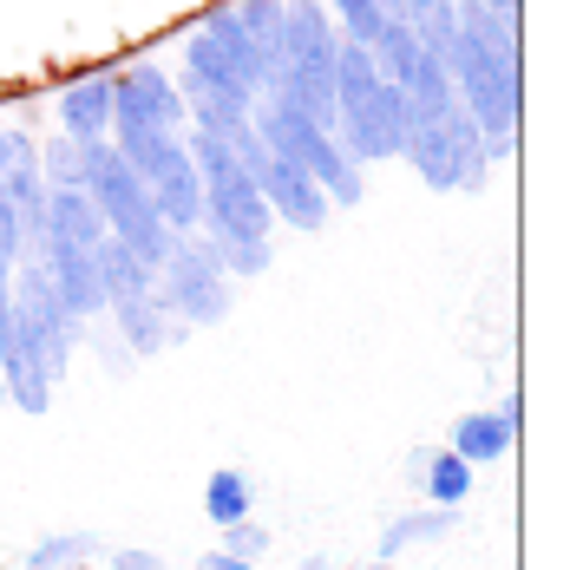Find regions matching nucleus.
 Returning <instances> with one entry per match:
<instances>
[{
  "label": "nucleus",
  "mask_w": 570,
  "mask_h": 570,
  "mask_svg": "<svg viewBox=\"0 0 570 570\" xmlns=\"http://www.w3.org/2000/svg\"><path fill=\"white\" fill-rule=\"evenodd\" d=\"M453 99L459 112L479 125L485 138V158H512L518 151V125H524V53H499V47H472L453 40Z\"/></svg>",
  "instance_id": "nucleus-1"
},
{
  "label": "nucleus",
  "mask_w": 570,
  "mask_h": 570,
  "mask_svg": "<svg viewBox=\"0 0 570 570\" xmlns=\"http://www.w3.org/2000/svg\"><path fill=\"white\" fill-rule=\"evenodd\" d=\"M249 131H256L276 158H288V165H302V171L315 177V184H322V197H328V210H354V204H361V190H367L361 165H354L342 145H335V131L308 125V118L295 112L288 99H256Z\"/></svg>",
  "instance_id": "nucleus-2"
},
{
  "label": "nucleus",
  "mask_w": 570,
  "mask_h": 570,
  "mask_svg": "<svg viewBox=\"0 0 570 570\" xmlns=\"http://www.w3.org/2000/svg\"><path fill=\"white\" fill-rule=\"evenodd\" d=\"M400 158L413 165V177L426 184V190H440V197H479L485 184H492V158H485V138H479V125L446 106L440 118H406V138H400Z\"/></svg>",
  "instance_id": "nucleus-3"
},
{
  "label": "nucleus",
  "mask_w": 570,
  "mask_h": 570,
  "mask_svg": "<svg viewBox=\"0 0 570 570\" xmlns=\"http://www.w3.org/2000/svg\"><path fill=\"white\" fill-rule=\"evenodd\" d=\"M158 302L171 308L190 335H197V328H224L229 322L236 283L224 276V263H217V249H210L204 229L171 243V256H165V269H158Z\"/></svg>",
  "instance_id": "nucleus-4"
},
{
  "label": "nucleus",
  "mask_w": 570,
  "mask_h": 570,
  "mask_svg": "<svg viewBox=\"0 0 570 570\" xmlns=\"http://www.w3.org/2000/svg\"><path fill=\"white\" fill-rule=\"evenodd\" d=\"M177 72H190V79H204V86H236V92H256V99H263V59H256L249 33L236 27L229 7H210V13L184 33Z\"/></svg>",
  "instance_id": "nucleus-5"
},
{
  "label": "nucleus",
  "mask_w": 570,
  "mask_h": 570,
  "mask_svg": "<svg viewBox=\"0 0 570 570\" xmlns=\"http://www.w3.org/2000/svg\"><path fill=\"white\" fill-rule=\"evenodd\" d=\"M112 125H158V131H177V138L190 131L184 99H177L171 72L158 59H138V66L112 72Z\"/></svg>",
  "instance_id": "nucleus-6"
},
{
  "label": "nucleus",
  "mask_w": 570,
  "mask_h": 570,
  "mask_svg": "<svg viewBox=\"0 0 570 570\" xmlns=\"http://www.w3.org/2000/svg\"><path fill=\"white\" fill-rule=\"evenodd\" d=\"M256 190H263V204H269V217L288 229H302V236H315V229L328 224V197H322V184L302 171V165H288V158H263L256 165Z\"/></svg>",
  "instance_id": "nucleus-7"
},
{
  "label": "nucleus",
  "mask_w": 570,
  "mask_h": 570,
  "mask_svg": "<svg viewBox=\"0 0 570 570\" xmlns=\"http://www.w3.org/2000/svg\"><path fill=\"white\" fill-rule=\"evenodd\" d=\"M145 190H151V210L165 217L171 236H197V224H204V177H197V165H190L184 145L165 151V165L145 177Z\"/></svg>",
  "instance_id": "nucleus-8"
},
{
  "label": "nucleus",
  "mask_w": 570,
  "mask_h": 570,
  "mask_svg": "<svg viewBox=\"0 0 570 570\" xmlns=\"http://www.w3.org/2000/svg\"><path fill=\"white\" fill-rule=\"evenodd\" d=\"M106 322L118 328V342L131 347V361H158V354H171V347L190 342V328H184L171 308L158 302V288H151V295H138V302L106 308Z\"/></svg>",
  "instance_id": "nucleus-9"
},
{
  "label": "nucleus",
  "mask_w": 570,
  "mask_h": 570,
  "mask_svg": "<svg viewBox=\"0 0 570 570\" xmlns=\"http://www.w3.org/2000/svg\"><path fill=\"white\" fill-rule=\"evenodd\" d=\"M0 387H7V406H20V413H47L59 394V381L47 374V361H40V342L20 328V322H7V347H0Z\"/></svg>",
  "instance_id": "nucleus-10"
},
{
  "label": "nucleus",
  "mask_w": 570,
  "mask_h": 570,
  "mask_svg": "<svg viewBox=\"0 0 570 570\" xmlns=\"http://www.w3.org/2000/svg\"><path fill=\"white\" fill-rule=\"evenodd\" d=\"M512 440H518V394H505L499 413H459L446 453L465 459V465L479 472V465H499V459L512 453Z\"/></svg>",
  "instance_id": "nucleus-11"
},
{
  "label": "nucleus",
  "mask_w": 570,
  "mask_h": 570,
  "mask_svg": "<svg viewBox=\"0 0 570 570\" xmlns=\"http://www.w3.org/2000/svg\"><path fill=\"white\" fill-rule=\"evenodd\" d=\"M40 263H47L53 295L66 302L72 322H99L106 315V288H99V269H92V249H59V243H47Z\"/></svg>",
  "instance_id": "nucleus-12"
},
{
  "label": "nucleus",
  "mask_w": 570,
  "mask_h": 570,
  "mask_svg": "<svg viewBox=\"0 0 570 570\" xmlns=\"http://www.w3.org/2000/svg\"><path fill=\"white\" fill-rule=\"evenodd\" d=\"M59 131L92 145V138H112V72H86L59 92Z\"/></svg>",
  "instance_id": "nucleus-13"
},
{
  "label": "nucleus",
  "mask_w": 570,
  "mask_h": 570,
  "mask_svg": "<svg viewBox=\"0 0 570 570\" xmlns=\"http://www.w3.org/2000/svg\"><path fill=\"white\" fill-rule=\"evenodd\" d=\"M47 243L59 249H99L106 243V217L86 190H47Z\"/></svg>",
  "instance_id": "nucleus-14"
},
{
  "label": "nucleus",
  "mask_w": 570,
  "mask_h": 570,
  "mask_svg": "<svg viewBox=\"0 0 570 570\" xmlns=\"http://www.w3.org/2000/svg\"><path fill=\"white\" fill-rule=\"evenodd\" d=\"M92 269H99V288H106V308L138 302V295H151V288H158V269H151V263H138L118 236H106V243L92 249Z\"/></svg>",
  "instance_id": "nucleus-15"
},
{
  "label": "nucleus",
  "mask_w": 570,
  "mask_h": 570,
  "mask_svg": "<svg viewBox=\"0 0 570 570\" xmlns=\"http://www.w3.org/2000/svg\"><path fill=\"white\" fill-rule=\"evenodd\" d=\"M106 558V538L99 531H47L40 544H27V558H20V570H72V564H99Z\"/></svg>",
  "instance_id": "nucleus-16"
},
{
  "label": "nucleus",
  "mask_w": 570,
  "mask_h": 570,
  "mask_svg": "<svg viewBox=\"0 0 570 570\" xmlns=\"http://www.w3.org/2000/svg\"><path fill=\"white\" fill-rule=\"evenodd\" d=\"M204 518L224 531V524H243V518H256V485H249V472L243 465H217L210 479H204Z\"/></svg>",
  "instance_id": "nucleus-17"
},
{
  "label": "nucleus",
  "mask_w": 570,
  "mask_h": 570,
  "mask_svg": "<svg viewBox=\"0 0 570 570\" xmlns=\"http://www.w3.org/2000/svg\"><path fill=\"white\" fill-rule=\"evenodd\" d=\"M459 512H440V505H420V512H400L387 518V531H381V564H394L400 551H413V544H440V538H453Z\"/></svg>",
  "instance_id": "nucleus-18"
},
{
  "label": "nucleus",
  "mask_w": 570,
  "mask_h": 570,
  "mask_svg": "<svg viewBox=\"0 0 570 570\" xmlns=\"http://www.w3.org/2000/svg\"><path fill=\"white\" fill-rule=\"evenodd\" d=\"M400 27L413 33V47L420 53H453V33H459V20H453V0H400Z\"/></svg>",
  "instance_id": "nucleus-19"
},
{
  "label": "nucleus",
  "mask_w": 570,
  "mask_h": 570,
  "mask_svg": "<svg viewBox=\"0 0 570 570\" xmlns=\"http://www.w3.org/2000/svg\"><path fill=\"white\" fill-rule=\"evenodd\" d=\"M322 7H328V20L347 47H374V33L387 20H400V0H322Z\"/></svg>",
  "instance_id": "nucleus-20"
},
{
  "label": "nucleus",
  "mask_w": 570,
  "mask_h": 570,
  "mask_svg": "<svg viewBox=\"0 0 570 570\" xmlns=\"http://www.w3.org/2000/svg\"><path fill=\"white\" fill-rule=\"evenodd\" d=\"M472 485H479V472L453 453H433L426 459V479H420V492L440 505V512H465V499H472Z\"/></svg>",
  "instance_id": "nucleus-21"
},
{
  "label": "nucleus",
  "mask_w": 570,
  "mask_h": 570,
  "mask_svg": "<svg viewBox=\"0 0 570 570\" xmlns=\"http://www.w3.org/2000/svg\"><path fill=\"white\" fill-rule=\"evenodd\" d=\"M40 177H47V190H86V145L66 131L53 145H40Z\"/></svg>",
  "instance_id": "nucleus-22"
},
{
  "label": "nucleus",
  "mask_w": 570,
  "mask_h": 570,
  "mask_svg": "<svg viewBox=\"0 0 570 570\" xmlns=\"http://www.w3.org/2000/svg\"><path fill=\"white\" fill-rule=\"evenodd\" d=\"M367 59H374V72H381L387 86H400V79L413 72V59H420V47H413V33H406L400 20H387V27L374 33V47H367Z\"/></svg>",
  "instance_id": "nucleus-23"
},
{
  "label": "nucleus",
  "mask_w": 570,
  "mask_h": 570,
  "mask_svg": "<svg viewBox=\"0 0 570 570\" xmlns=\"http://www.w3.org/2000/svg\"><path fill=\"white\" fill-rule=\"evenodd\" d=\"M210 249H217V263H224L229 283H249V276H269V269H276V249H269V243H217V236H210Z\"/></svg>",
  "instance_id": "nucleus-24"
},
{
  "label": "nucleus",
  "mask_w": 570,
  "mask_h": 570,
  "mask_svg": "<svg viewBox=\"0 0 570 570\" xmlns=\"http://www.w3.org/2000/svg\"><path fill=\"white\" fill-rule=\"evenodd\" d=\"M79 347H99V354H106V374H112V381H125V374L138 367V361H131V347L118 342V328L106 322V315H99V322H86V342H79Z\"/></svg>",
  "instance_id": "nucleus-25"
},
{
  "label": "nucleus",
  "mask_w": 570,
  "mask_h": 570,
  "mask_svg": "<svg viewBox=\"0 0 570 570\" xmlns=\"http://www.w3.org/2000/svg\"><path fill=\"white\" fill-rule=\"evenodd\" d=\"M20 165H40V138L27 125H0V177L20 171Z\"/></svg>",
  "instance_id": "nucleus-26"
},
{
  "label": "nucleus",
  "mask_w": 570,
  "mask_h": 570,
  "mask_svg": "<svg viewBox=\"0 0 570 570\" xmlns=\"http://www.w3.org/2000/svg\"><path fill=\"white\" fill-rule=\"evenodd\" d=\"M217 551H229V558H243V564H256L263 551H269V531L256 524V518H243V524H224V544Z\"/></svg>",
  "instance_id": "nucleus-27"
},
{
  "label": "nucleus",
  "mask_w": 570,
  "mask_h": 570,
  "mask_svg": "<svg viewBox=\"0 0 570 570\" xmlns=\"http://www.w3.org/2000/svg\"><path fill=\"white\" fill-rule=\"evenodd\" d=\"M106 570H171V564L145 544H106Z\"/></svg>",
  "instance_id": "nucleus-28"
},
{
  "label": "nucleus",
  "mask_w": 570,
  "mask_h": 570,
  "mask_svg": "<svg viewBox=\"0 0 570 570\" xmlns=\"http://www.w3.org/2000/svg\"><path fill=\"white\" fill-rule=\"evenodd\" d=\"M0 269H20V224H13L7 184H0Z\"/></svg>",
  "instance_id": "nucleus-29"
},
{
  "label": "nucleus",
  "mask_w": 570,
  "mask_h": 570,
  "mask_svg": "<svg viewBox=\"0 0 570 570\" xmlns=\"http://www.w3.org/2000/svg\"><path fill=\"white\" fill-rule=\"evenodd\" d=\"M197 570H256V564H243V558H229V551H204Z\"/></svg>",
  "instance_id": "nucleus-30"
},
{
  "label": "nucleus",
  "mask_w": 570,
  "mask_h": 570,
  "mask_svg": "<svg viewBox=\"0 0 570 570\" xmlns=\"http://www.w3.org/2000/svg\"><path fill=\"white\" fill-rule=\"evenodd\" d=\"M426 459H433V446H420V453L406 459V485H413V492H420V479H426Z\"/></svg>",
  "instance_id": "nucleus-31"
},
{
  "label": "nucleus",
  "mask_w": 570,
  "mask_h": 570,
  "mask_svg": "<svg viewBox=\"0 0 570 570\" xmlns=\"http://www.w3.org/2000/svg\"><path fill=\"white\" fill-rule=\"evenodd\" d=\"M295 570H335V564H328V558H302Z\"/></svg>",
  "instance_id": "nucleus-32"
},
{
  "label": "nucleus",
  "mask_w": 570,
  "mask_h": 570,
  "mask_svg": "<svg viewBox=\"0 0 570 570\" xmlns=\"http://www.w3.org/2000/svg\"><path fill=\"white\" fill-rule=\"evenodd\" d=\"M374 570H394V564H374Z\"/></svg>",
  "instance_id": "nucleus-33"
},
{
  "label": "nucleus",
  "mask_w": 570,
  "mask_h": 570,
  "mask_svg": "<svg viewBox=\"0 0 570 570\" xmlns=\"http://www.w3.org/2000/svg\"><path fill=\"white\" fill-rule=\"evenodd\" d=\"M72 570H92V564H72Z\"/></svg>",
  "instance_id": "nucleus-34"
}]
</instances>
